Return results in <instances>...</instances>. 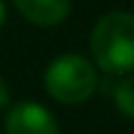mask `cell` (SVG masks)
<instances>
[{"label":"cell","instance_id":"cell-1","mask_svg":"<svg viewBox=\"0 0 134 134\" xmlns=\"http://www.w3.org/2000/svg\"><path fill=\"white\" fill-rule=\"evenodd\" d=\"M90 50L102 72L124 77L134 72V13L112 10L102 15L90 35Z\"/></svg>","mask_w":134,"mask_h":134},{"label":"cell","instance_id":"cell-2","mask_svg":"<svg viewBox=\"0 0 134 134\" xmlns=\"http://www.w3.org/2000/svg\"><path fill=\"white\" fill-rule=\"evenodd\" d=\"M45 90L60 104H82L97 92V67L82 55H60L45 70Z\"/></svg>","mask_w":134,"mask_h":134},{"label":"cell","instance_id":"cell-3","mask_svg":"<svg viewBox=\"0 0 134 134\" xmlns=\"http://www.w3.org/2000/svg\"><path fill=\"white\" fill-rule=\"evenodd\" d=\"M5 134H60V124L45 104L18 102L8 109Z\"/></svg>","mask_w":134,"mask_h":134},{"label":"cell","instance_id":"cell-4","mask_svg":"<svg viewBox=\"0 0 134 134\" xmlns=\"http://www.w3.org/2000/svg\"><path fill=\"white\" fill-rule=\"evenodd\" d=\"M18 13L37 27H55L70 18L72 0H13Z\"/></svg>","mask_w":134,"mask_h":134},{"label":"cell","instance_id":"cell-5","mask_svg":"<svg viewBox=\"0 0 134 134\" xmlns=\"http://www.w3.org/2000/svg\"><path fill=\"white\" fill-rule=\"evenodd\" d=\"M112 97H114V104L122 114L132 117L134 119V75H124L112 90Z\"/></svg>","mask_w":134,"mask_h":134},{"label":"cell","instance_id":"cell-6","mask_svg":"<svg viewBox=\"0 0 134 134\" xmlns=\"http://www.w3.org/2000/svg\"><path fill=\"white\" fill-rule=\"evenodd\" d=\"M8 107H10V87H8V82L0 77V112L8 109Z\"/></svg>","mask_w":134,"mask_h":134},{"label":"cell","instance_id":"cell-7","mask_svg":"<svg viewBox=\"0 0 134 134\" xmlns=\"http://www.w3.org/2000/svg\"><path fill=\"white\" fill-rule=\"evenodd\" d=\"M3 23H5V5H3V0H0V27H3Z\"/></svg>","mask_w":134,"mask_h":134}]
</instances>
